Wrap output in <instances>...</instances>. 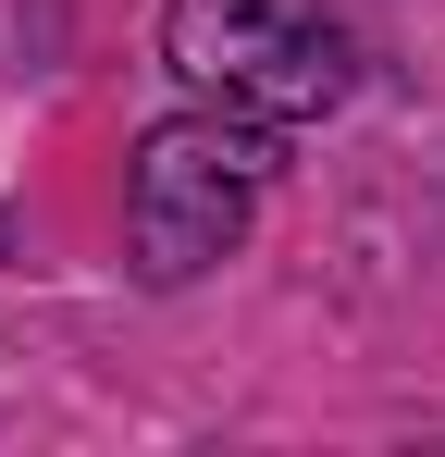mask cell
I'll return each mask as SVG.
<instances>
[{
  "label": "cell",
  "instance_id": "obj_2",
  "mask_svg": "<svg viewBox=\"0 0 445 457\" xmlns=\"http://www.w3.org/2000/svg\"><path fill=\"white\" fill-rule=\"evenodd\" d=\"M161 62L260 124H322L359 87V37L322 0H173L161 12Z\"/></svg>",
  "mask_w": 445,
  "mask_h": 457
},
{
  "label": "cell",
  "instance_id": "obj_1",
  "mask_svg": "<svg viewBox=\"0 0 445 457\" xmlns=\"http://www.w3.org/2000/svg\"><path fill=\"white\" fill-rule=\"evenodd\" d=\"M285 173V124L260 112H173L137 137V186H124V235H137V272L148 285H186L211 272L222 247L248 235L260 186Z\"/></svg>",
  "mask_w": 445,
  "mask_h": 457
}]
</instances>
